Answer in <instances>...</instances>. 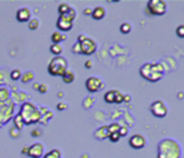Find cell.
I'll list each match as a JSON object with an SVG mask.
<instances>
[{
    "mask_svg": "<svg viewBox=\"0 0 184 158\" xmlns=\"http://www.w3.org/2000/svg\"><path fill=\"white\" fill-rule=\"evenodd\" d=\"M31 19V11L28 8H20L16 11V20L20 23H29V20Z\"/></svg>",
    "mask_w": 184,
    "mask_h": 158,
    "instance_id": "obj_12",
    "label": "cell"
},
{
    "mask_svg": "<svg viewBox=\"0 0 184 158\" xmlns=\"http://www.w3.org/2000/svg\"><path fill=\"white\" fill-rule=\"evenodd\" d=\"M57 109L58 111H65V109H68V104L64 103V102H59L58 106H57Z\"/></svg>",
    "mask_w": 184,
    "mask_h": 158,
    "instance_id": "obj_38",
    "label": "cell"
},
{
    "mask_svg": "<svg viewBox=\"0 0 184 158\" xmlns=\"http://www.w3.org/2000/svg\"><path fill=\"white\" fill-rule=\"evenodd\" d=\"M40 25V21L38 19H30L29 20V29L30 30H36Z\"/></svg>",
    "mask_w": 184,
    "mask_h": 158,
    "instance_id": "obj_27",
    "label": "cell"
},
{
    "mask_svg": "<svg viewBox=\"0 0 184 158\" xmlns=\"http://www.w3.org/2000/svg\"><path fill=\"white\" fill-rule=\"evenodd\" d=\"M167 3L163 0H149L147 4V13L150 15H164L167 13Z\"/></svg>",
    "mask_w": 184,
    "mask_h": 158,
    "instance_id": "obj_5",
    "label": "cell"
},
{
    "mask_svg": "<svg viewBox=\"0 0 184 158\" xmlns=\"http://www.w3.org/2000/svg\"><path fill=\"white\" fill-rule=\"evenodd\" d=\"M85 88L90 93H96L104 88V82L98 77H89L85 80Z\"/></svg>",
    "mask_w": 184,
    "mask_h": 158,
    "instance_id": "obj_7",
    "label": "cell"
},
{
    "mask_svg": "<svg viewBox=\"0 0 184 158\" xmlns=\"http://www.w3.org/2000/svg\"><path fill=\"white\" fill-rule=\"evenodd\" d=\"M75 16H77V11H75V9L72 8V6H70V9L63 15V18H65V19H68V20H70V21H74Z\"/></svg>",
    "mask_w": 184,
    "mask_h": 158,
    "instance_id": "obj_21",
    "label": "cell"
},
{
    "mask_svg": "<svg viewBox=\"0 0 184 158\" xmlns=\"http://www.w3.org/2000/svg\"><path fill=\"white\" fill-rule=\"evenodd\" d=\"M10 78H11L13 80H19V79L21 78V72H20L19 69H14V70H11V73H10Z\"/></svg>",
    "mask_w": 184,
    "mask_h": 158,
    "instance_id": "obj_29",
    "label": "cell"
},
{
    "mask_svg": "<svg viewBox=\"0 0 184 158\" xmlns=\"http://www.w3.org/2000/svg\"><path fill=\"white\" fill-rule=\"evenodd\" d=\"M104 101L106 103H115V89L106 92L104 94Z\"/></svg>",
    "mask_w": 184,
    "mask_h": 158,
    "instance_id": "obj_17",
    "label": "cell"
},
{
    "mask_svg": "<svg viewBox=\"0 0 184 158\" xmlns=\"http://www.w3.org/2000/svg\"><path fill=\"white\" fill-rule=\"evenodd\" d=\"M38 90L41 93V94H45L46 92H48V85L46 84H39V88H38Z\"/></svg>",
    "mask_w": 184,
    "mask_h": 158,
    "instance_id": "obj_37",
    "label": "cell"
},
{
    "mask_svg": "<svg viewBox=\"0 0 184 158\" xmlns=\"http://www.w3.org/2000/svg\"><path fill=\"white\" fill-rule=\"evenodd\" d=\"M147 144V139L142 134H134L129 138V146L134 150H142Z\"/></svg>",
    "mask_w": 184,
    "mask_h": 158,
    "instance_id": "obj_10",
    "label": "cell"
},
{
    "mask_svg": "<svg viewBox=\"0 0 184 158\" xmlns=\"http://www.w3.org/2000/svg\"><path fill=\"white\" fill-rule=\"evenodd\" d=\"M129 101H130V97H129V95H125V94H124V102H129Z\"/></svg>",
    "mask_w": 184,
    "mask_h": 158,
    "instance_id": "obj_44",
    "label": "cell"
},
{
    "mask_svg": "<svg viewBox=\"0 0 184 158\" xmlns=\"http://www.w3.org/2000/svg\"><path fill=\"white\" fill-rule=\"evenodd\" d=\"M69 9H70V5H68V4H65V3H63V4H60V5L58 6V11H59L60 16H63Z\"/></svg>",
    "mask_w": 184,
    "mask_h": 158,
    "instance_id": "obj_26",
    "label": "cell"
},
{
    "mask_svg": "<svg viewBox=\"0 0 184 158\" xmlns=\"http://www.w3.org/2000/svg\"><path fill=\"white\" fill-rule=\"evenodd\" d=\"M14 126H15V128H18L19 131H21L23 127L25 126V123H24V121H23V118H21L20 114H16V116L14 117Z\"/></svg>",
    "mask_w": 184,
    "mask_h": 158,
    "instance_id": "obj_19",
    "label": "cell"
},
{
    "mask_svg": "<svg viewBox=\"0 0 184 158\" xmlns=\"http://www.w3.org/2000/svg\"><path fill=\"white\" fill-rule=\"evenodd\" d=\"M9 95H10V93H9V89L8 88H5V87L0 88V102L9 101Z\"/></svg>",
    "mask_w": 184,
    "mask_h": 158,
    "instance_id": "obj_22",
    "label": "cell"
},
{
    "mask_svg": "<svg viewBox=\"0 0 184 158\" xmlns=\"http://www.w3.org/2000/svg\"><path fill=\"white\" fill-rule=\"evenodd\" d=\"M38 88H39V83H35V84H34V89L38 90Z\"/></svg>",
    "mask_w": 184,
    "mask_h": 158,
    "instance_id": "obj_46",
    "label": "cell"
},
{
    "mask_svg": "<svg viewBox=\"0 0 184 158\" xmlns=\"http://www.w3.org/2000/svg\"><path fill=\"white\" fill-rule=\"evenodd\" d=\"M64 40H67V35L65 34H63L60 31H54L51 34V41H53V44H60Z\"/></svg>",
    "mask_w": 184,
    "mask_h": 158,
    "instance_id": "obj_15",
    "label": "cell"
},
{
    "mask_svg": "<svg viewBox=\"0 0 184 158\" xmlns=\"http://www.w3.org/2000/svg\"><path fill=\"white\" fill-rule=\"evenodd\" d=\"M72 52L74 53V54H82V49H80V44L77 41L74 45H73V48H72Z\"/></svg>",
    "mask_w": 184,
    "mask_h": 158,
    "instance_id": "obj_33",
    "label": "cell"
},
{
    "mask_svg": "<svg viewBox=\"0 0 184 158\" xmlns=\"http://www.w3.org/2000/svg\"><path fill=\"white\" fill-rule=\"evenodd\" d=\"M92 11H93V9H90V8H85L84 11H83V14L87 15V16H89V15H92Z\"/></svg>",
    "mask_w": 184,
    "mask_h": 158,
    "instance_id": "obj_40",
    "label": "cell"
},
{
    "mask_svg": "<svg viewBox=\"0 0 184 158\" xmlns=\"http://www.w3.org/2000/svg\"><path fill=\"white\" fill-rule=\"evenodd\" d=\"M93 104H94V99H93L92 97H88V98H85V99L83 101V107H84L85 109L92 108Z\"/></svg>",
    "mask_w": 184,
    "mask_h": 158,
    "instance_id": "obj_28",
    "label": "cell"
},
{
    "mask_svg": "<svg viewBox=\"0 0 184 158\" xmlns=\"http://www.w3.org/2000/svg\"><path fill=\"white\" fill-rule=\"evenodd\" d=\"M50 52L55 57H60V54L63 53V46L60 44H53V45H50Z\"/></svg>",
    "mask_w": 184,
    "mask_h": 158,
    "instance_id": "obj_18",
    "label": "cell"
},
{
    "mask_svg": "<svg viewBox=\"0 0 184 158\" xmlns=\"http://www.w3.org/2000/svg\"><path fill=\"white\" fill-rule=\"evenodd\" d=\"M20 132H21V131H19L18 128H15V127H13V128L10 129V136H11L13 138H18V137L20 136Z\"/></svg>",
    "mask_w": 184,
    "mask_h": 158,
    "instance_id": "obj_34",
    "label": "cell"
},
{
    "mask_svg": "<svg viewBox=\"0 0 184 158\" xmlns=\"http://www.w3.org/2000/svg\"><path fill=\"white\" fill-rule=\"evenodd\" d=\"M43 158H62V152L59 150H51L49 152H46Z\"/></svg>",
    "mask_w": 184,
    "mask_h": 158,
    "instance_id": "obj_20",
    "label": "cell"
},
{
    "mask_svg": "<svg viewBox=\"0 0 184 158\" xmlns=\"http://www.w3.org/2000/svg\"><path fill=\"white\" fill-rule=\"evenodd\" d=\"M94 137H95L96 139H99V141H103V139L108 138V137H109L108 127H106V126H103V127L98 128V129L94 132Z\"/></svg>",
    "mask_w": 184,
    "mask_h": 158,
    "instance_id": "obj_13",
    "label": "cell"
},
{
    "mask_svg": "<svg viewBox=\"0 0 184 158\" xmlns=\"http://www.w3.org/2000/svg\"><path fill=\"white\" fill-rule=\"evenodd\" d=\"M113 143H115V142H118L119 139H120V136H119V133H111V134H109V137H108Z\"/></svg>",
    "mask_w": 184,
    "mask_h": 158,
    "instance_id": "obj_35",
    "label": "cell"
},
{
    "mask_svg": "<svg viewBox=\"0 0 184 158\" xmlns=\"http://www.w3.org/2000/svg\"><path fill=\"white\" fill-rule=\"evenodd\" d=\"M79 44H80V49H82V54L83 55H92L98 49V44L93 39L88 38V36L82 43H79Z\"/></svg>",
    "mask_w": 184,
    "mask_h": 158,
    "instance_id": "obj_8",
    "label": "cell"
},
{
    "mask_svg": "<svg viewBox=\"0 0 184 158\" xmlns=\"http://www.w3.org/2000/svg\"><path fill=\"white\" fill-rule=\"evenodd\" d=\"M63 95H64L63 92H59V93H58V97H59V98H63Z\"/></svg>",
    "mask_w": 184,
    "mask_h": 158,
    "instance_id": "obj_45",
    "label": "cell"
},
{
    "mask_svg": "<svg viewBox=\"0 0 184 158\" xmlns=\"http://www.w3.org/2000/svg\"><path fill=\"white\" fill-rule=\"evenodd\" d=\"M120 31L123 34H129L132 31V24L130 23H123L120 25Z\"/></svg>",
    "mask_w": 184,
    "mask_h": 158,
    "instance_id": "obj_24",
    "label": "cell"
},
{
    "mask_svg": "<svg viewBox=\"0 0 184 158\" xmlns=\"http://www.w3.org/2000/svg\"><path fill=\"white\" fill-rule=\"evenodd\" d=\"M68 70V62L63 57H54L48 65V72L53 77H63V74Z\"/></svg>",
    "mask_w": 184,
    "mask_h": 158,
    "instance_id": "obj_4",
    "label": "cell"
},
{
    "mask_svg": "<svg viewBox=\"0 0 184 158\" xmlns=\"http://www.w3.org/2000/svg\"><path fill=\"white\" fill-rule=\"evenodd\" d=\"M57 28L59 29L60 33L63 31H69L73 29V21L63 18V16H59L58 20H57Z\"/></svg>",
    "mask_w": 184,
    "mask_h": 158,
    "instance_id": "obj_11",
    "label": "cell"
},
{
    "mask_svg": "<svg viewBox=\"0 0 184 158\" xmlns=\"http://www.w3.org/2000/svg\"><path fill=\"white\" fill-rule=\"evenodd\" d=\"M31 137H39V136H41V131L40 129H34V131H31Z\"/></svg>",
    "mask_w": 184,
    "mask_h": 158,
    "instance_id": "obj_39",
    "label": "cell"
},
{
    "mask_svg": "<svg viewBox=\"0 0 184 158\" xmlns=\"http://www.w3.org/2000/svg\"><path fill=\"white\" fill-rule=\"evenodd\" d=\"M123 102H124V94L120 90H116L115 89V103L116 104H120Z\"/></svg>",
    "mask_w": 184,
    "mask_h": 158,
    "instance_id": "obj_30",
    "label": "cell"
},
{
    "mask_svg": "<svg viewBox=\"0 0 184 158\" xmlns=\"http://www.w3.org/2000/svg\"><path fill=\"white\" fill-rule=\"evenodd\" d=\"M63 82L64 83H67V84H70V83H73L74 80H75V74L72 72V70H67L64 74H63Z\"/></svg>",
    "mask_w": 184,
    "mask_h": 158,
    "instance_id": "obj_16",
    "label": "cell"
},
{
    "mask_svg": "<svg viewBox=\"0 0 184 158\" xmlns=\"http://www.w3.org/2000/svg\"><path fill=\"white\" fill-rule=\"evenodd\" d=\"M20 79H21L23 83H29V82H31L34 79V73L33 72H26V73L21 74V78Z\"/></svg>",
    "mask_w": 184,
    "mask_h": 158,
    "instance_id": "obj_23",
    "label": "cell"
},
{
    "mask_svg": "<svg viewBox=\"0 0 184 158\" xmlns=\"http://www.w3.org/2000/svg\"><path fill=\"white\" fill-rule=\"evenodd\" d=\"M106 127H108L109 134H111V133H118L119 129H120V126H119L118 123H111V124H109V126H106Z\"/></svg>",
    "mask_w": 184,
    "mask_h": 158,
    "instance_id": "obj_25",
    "label": "cell"
},
{
    "mask_svg": "<svg viewBox=\"0 0 184 158\" xmlns=\"http://www.w3.org/2000/svg\"><path fill=\"white\" fill-rule=\"evenodd\" d=\"M128 132H129V129H128V127H125V126H120V129H119V136H120V138L122 137H125L127 134H128Z\"/></svg>",
    "mask_w": 184,
    "mask_h": 158,
    "instance_id": "obj_32",
    "label": "cell"
},
{
    "mask_svg": "<svg viewBox=\"0 0 184 158\" xmlns=\"http://www.w3.org/2000/svg\"><path fill=\"white\" fill-rule=\"evenodd\" d=\"M50 118H53V113L48 111V112H46V114H43V116H41L40 122H43L44 124H46V123H48V119H50Z\"/></svg>",
    "mask_w": 184,
    "mask_h": 158,
    "instance_id": "obj_31",
    "label": "cell"
},
{
    "mask_svg": "<svg viewBox=\"0 0 184 158\" xmlns=\"http://www.w3.org/2000/svg\"><path fill=\"white\" fill-rule=\"evenodd\" d=\"M84 65H85V68H87V69H90V68L93 67V62L92 60H87Z\"/></svg>",
    "mask_w": 184,
    "mask_h": 158,
    "instance_id": "obj_41",
    "label": "cell"
},
{
    "mask_svg": "<svg viewBox=\"0 0 184 158\" xmlns=\"http://www.w3.org/2000/svg\"><path fill=\"white\" fill-rule=\"evenodd\" d=\"M85 38H87V35H84V34H80V35L78 36V43H82V41H83Z\"/></svg>",
    "mask_w": 184,
    "mask_h": 158,
    "instance_id": "obj_42",
    "label": "cell"
},
{
    "mask_svg": "<svg viewBox=\"0 0 184 158\" xmlns=\"http://www.w3.org/2000/svg\"><path fill=\"white\" fill-rule=\"evenodd\" d=\"M24 121L25 124H31V123H38L41 119V114L39 112V109L31 104V103H24L20 108V113H19Z\"/></svg>",
    "mask_w": 184,
    "mask_h": 158,
    "instance_id": "obj_3",
    "label": "cell"
},
{
    "mask_svg": "<svg viewBox=\"0 0 184 158\" xmlns=\"http://www.w3.org/2000/svg\"><path fill=\"white\" fill-rule=\"evenodd\" d=\"M176 33H177V35H178L179 38H184V25H179V26H177Z\"/></svg>",
    "mask_w": 184,
    "mask_h": 158,
    "instance_id": "obj_36",
    "label": "cell"
},
{
    "mask_svg": "<svg viewBox=\"0 0 184 158\" xmlns=\"http://www.w3.org/2000/svg\"><path fill=\"white\" fill-rule=\"evenodd\" d=\"M105 14H106V11H105V9L103 6H96V8L93 9L90 16H92L93 19H95V20H101L105 16Z\"/></svg>",
    "mask_w": 184,
    "mask_h": 158,
    "instance_id": "obj_14",
    "label": "cell"
},
{
    "mask_svg": "<svg viewBox=\"0 0 184 158\" xmlns=\"http://www.w3.org/2000/svg\"><path fill=\"white\" fill-rule=\"evenodd\" d=\"M3 126H4V124H3V123H0V128H1V127H3Z\"/></svg>",
    "mask_w": 184,
    "mask_h": 158,
    "instance_id": "obj_48",
    "label": "cell"
},
{
    "mask_svg": "<svg viewBox=\"0 0 184 158\" xmlns=\"http://www.w3.org/2000/svg\"><path fill=\"white\" fill-rule=\"evenodd\" d=\"M158 158H181L182 156V150L181 146L174 141V139H163L158 144V151H157Z\"/></svg>",
    "mask_w": 184,
    "mask_h": 158,
    "instance_id": "obj_1",
    "label": "cell"
},
{
    "mask_svg": "<svg viewBox=\"0 0 184 158\" xmlns=\"http://www.w3.org/2000/svg\"><path fill=\"white\" fill-rule=\"evenodd\" d=\"M84 158H88V155H84Z\"/></svg>",
    "mask_w": 184,
    "mask_h": 158,
    "instance_id": "obj_47",
    "label": "cell"
},
{
    "mask_svg": "<svg viewBox=\"0 0 184 158\" xmlns=\"http://www.w3.org/2000/svg\"><path fill=\"white\" fill-rule=\"evenodd\" d=\"M139 73L149 82H159L164 75V65L162 63H145L140 67Z\"/></svg>",
    "mask_w": 184,
    "mask_h": 158,
    "instance_id": "obj_2",
    "label": "cell"
},
{
    "mask_svg": "<svg viewBox=\"0 0 184 158\" xmlns=\"http://www.w3.org/2000/svg\"><path fill=\"white\" fill-rule=\"evenodd\" d=\"M21 153L25 155V156H28V147H24V150L21 151Z\"/></svg>",
    "mask_w": 184,
    "mask_h": 158,
    "instance_id": "obj_43",
    "label": "cell"
},
{
    "mask_svg": "<svg viewBox=\"0 0 184 158\" xmlns=\"http://www.w3.org/2000/svg\"><path fill=\"white\" fill-rule=\"evenodd\" d=\"M150 112H152V114H153L154 117H157V118H164V117L168 114V107H167V104H165L163 101L158 99V101H154V102L152 103V106H150Z\"/></svg>",
    "mask_w": 184,
    "mask_h": 158,
    "instance_id": "obj_6",
    "label": "cell"
},
{
    "mask_svg": "<svg viewBox=\"0 0 184 158\" xmlns=\"http://www.w3.org/2000/svg\"><path fill=\"white\" fill-rule=\"evenodd\" d=\"M28 156L31 158H43L44 156V144L40 142H36L28 147Z\"/></svg>",
    "mask_w": 184,
    "mask_h": 158,
    "instance_id": "obj_9",
    "label": "cell"
}]
</instances>
